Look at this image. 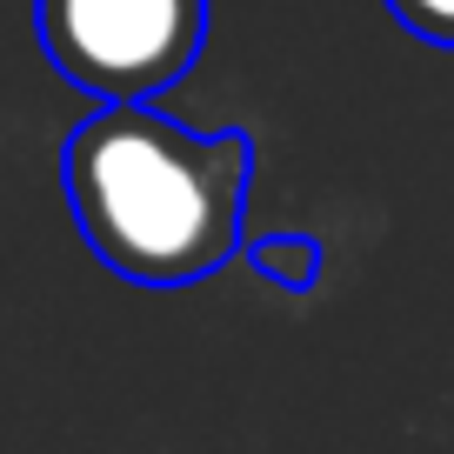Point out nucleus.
I'll return each mask as SVG.
<instances>
[{"label": "nucleus", "instance_id": "obj_4", "mask_svg": "<svg viewBox=\"0 0 454 454\" xmlns=\"http://www.w3.org/2000/svg\"><path fill=\"white\" fill-rule=\"evenodd\" d=\"M387 7H395V20L408 34H421L434 47H454V0H387Z\"/></svg>", "mask_w": 454, "mask_h": 454}, {"label": "nucleus", "instance_id": "obj_1", "mask_svg": "<svg viewBox=\"0 0 454 454\" xmlns=\"http://www.w3.org/2000/svg\"><path fill=\"white\" fill-rule=\"evenodd\" d=\"M247 134H187L160 107H100L67 141V200L114 274L187 287L241 247Z\"/></svg>", "mask_w": 454, "mask_h": 454}, {"label": "nucleus", "instance_id": "obj_3", "mask_svg": "<svg viewBox=\"0 0 454 454\" xmlns=\"http://www.w3.org/2000/svg\"><path fill=\"white\" fill-rule=\"evenodd\" d=\"M254 268L281 287H314L321 281V241L314 234H274V241H254Z\"/></svg>", "mask_w": 454, "mask_h": 454}, {"label": "nucleus", "instance_id": "obj_2", "mask_svg": "<svg viewBox=\"0 0 454 454\" xmlns=\"http://www.w3.org/2000/svg\"><path fill=\"white\" fill-rule=\"evenodd\" d=\"M34 14L47 60L107 107L168 94L207 41V0H34Z\"/></svg>", "mask_w": 454, "mask_h": 454}]
</instances>
